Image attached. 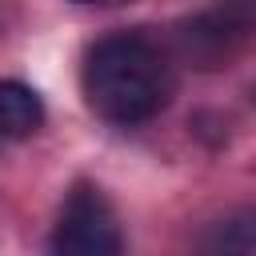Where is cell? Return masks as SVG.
Wrapping results in <instances>:
<instances>
[{
    "instance_id": "6da1fadb",
    "label": "cell",
    "mask_w": 256,
    "mask_h": 256,
    "mask_svg": "<svg viewBox=\"0 0 256 256\" xmlns=\"http://www.w3.org/2000/svg\"><path fill=\"white\" fill-rule=\"evenodd\" d=\"M80 84L88 108L112 124H140L156 116L172 96V72L164 52L136 32L96 40L84 56Z\"/></svg>"
},
{
    "instance_id": "7a4b0ae2",
    "label": "cell",
    "mask_w": 256,
    "mask_h": 256,
    "mask_svg": "<svg viewBox=\"0 0 256 256\" xmlns=\"http://www.w3.org/2000/svg\"><path fill=\"white\" fill-rule=\"evenodd\" d=\"M120 224L108 196L92 184H76L52 228L48 256H120Z\"/></svg>"
},
{
    "instance_id": "3957f363",
    "label": "cell",
    "mask_w": 256,
    "mask_h": 256,
    "mask_svg": "<svg viewBox=\"0 0 256 256\" xmlns=\"http://www.w3.org/2000/svg\"><path fill=\"white\" fill-rule=\"evenodd\" d=\"M244 36V24L232 16V12H208V16H196L192 24H188V32H180V40H184V52L200 64V68H216L228 52H232V44Z\"/></svg>"
},
{
    "instance_id": "277c9868",
    "label": "cell",
    "mask_w": 256,
    "mask_h": 256,
    "mask_svg": "<svg viewBox=\"0 0 256 256\" xmlns=\"http://www.w3.org/2000/svg\"><path fill=\"white\" fill-rule=\"evenodd\" d=\"M44 124V100L20 84V80H0V136L4 140H28Z\"/></svg>"
},
{
    "instance_id": "5b68a950",
    "label": "cell",
    "mask_w": 256,
    "mask_h": 256,
    "mask_svg": "<svg viewBox=\"0 0 256 256\" xmlns=\"http://www.w3.org/2000/svg\"><path fill=\"white\" fill-rule=\"evenodd\" d=\"M220 236L244 252H256V208H240L220 224Z\"/></svg>"
},
{
    "instance_id": "8992f818",
    "label": "cell",
    "mask_w": 256,
    "mask_h": 256,
    "mask_svg": "<svg viewBox=\"0 0 256 256\" xmlns=\"http://www.w3.org/2000/svg\"><path fill=\"white\" fill-rule=\"evenodd\" d=\"M76 4H100V8H116V4H128V0H76Z\"/></svg>"
}]
</instances>
